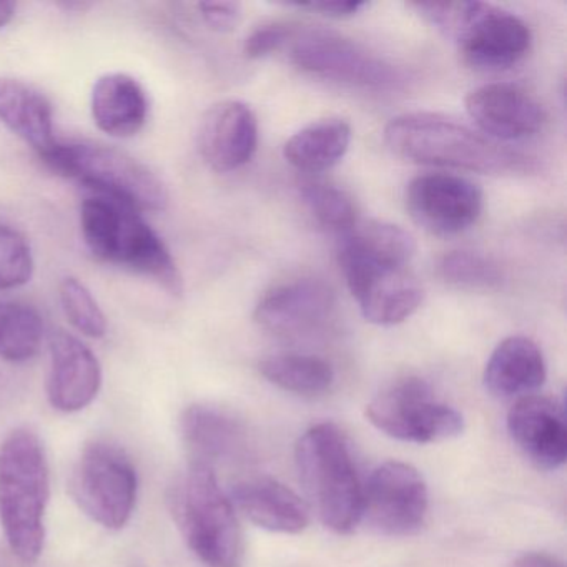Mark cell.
Instances as JSON below:
<instances>
[{
    "mask_svg": "<svg viewBox=\"0 0 567 567\" xmlns=\"http://www.w3.org/2000/svg\"><path fill=\"white\" fill-rule=\"evenodd\" d=\"M384 142L394 155L413 164L484 175L520 174L533 167L519 152L461 122L430 112L391 118L384 127Z\"/></svg>",
    "mask_w": 567,
    "mask_h": 567,
    "instance_id": "obj_1",
    "label": "cell"
},
{
    "mask_svg": "<svg viewBox=\"0 0 567 567\" xmlns=\"http://www.w3.org/2000/svg\"><path fill=\"white\" fill-rule=\"evenodd\" d=\"M51 473L44 444L18 427L0 443V526L14 556L32 564L44 553Z\"/></svg>",
    "mask_w": 567,
    "mask_h": 567,
    "instance_id": "obj_2",
    "label": "cell"
},
{
    "mask_svg": "<svg viewBox=\"0 0 567 567\" xmlns=\"http://www.w3.org/2000/svg\"><path fill=\"white\" fill-rule=\"evenodd\" d=\"M81 231L95 260L152 278L172 295L184 290L167 245L134 208L92 195L81 205Z\"/></svg>",
    "mask_w": 567,
    "mask_h": 567,
    "instance_id": "obj_3",
    "label": "cell"
},
{
    "mask_svg": "<svg viewBox=\"0 0 567 567\" xmlns=\"http://www.w3.org/2000/svg\"><path fill=\"white\" fill-rule=\"evenodd\" d=\"M295 463L324 527L350 534L361 519L363 486L344 434L334 424H315L298 440Z\"/></svg>",
    "mask_w": 567,
    "mask_h": 567,
    "instance_id": "obj_4",
    "label": "cell"
},
{
    "mask_svg": "<svg viewBox=\"0 0 567 567\" xmlns=\"http://www.w3.org/2000/svg\"><path fill=\"white\" fill-rule=\"evenodd\" d=\"M171 507L188 547L205 566L240 567L244 536L215 470L190 463L172 487Z\"/></svg>",
    "mask_w": 567,
    "mask_h": 567,
    "instance_id": "obj_5",
    "label": "cell"
},
{
    "mask_svg": "<svg viewBox=\"0 0 567 567\" xmlns=\"http://www.w3.org/2000/svg\"><path fill=\"white\" fill-rule=\"evenodd\" d=\"M41 158L62 177L138 214L164 212L168 207L171 197L164 182L127 152L87 142H58Z\"/></svg>",
    "mask_w": 567,
    "mask_h": 567,
    "instance_id": "obj_6",
    "label": "cell"
},
{
    "mask_svg": "<svg viewBox=\"0 0 567 567\" xmlns=\"http://www.w3.org/2000/svg\"><path fill=\"white\" fill-rule=\"evenodd\" d=\"M137 470L124 450L92 441L82 450L71 477V494L85 516L105 529L127 526L137 503Z\"/></svg>",
    "mask_w": 567,
    "mask_h": 567,
    "instance_id": "obj_7",
    "label": "cell"
},
{
    "mask_svg": "<svg viewBox=\"0 0 567 567\" xmlns=\"http://www.w3.org/2000/svg\"><path fill=\"white\" fill-rule=\"evenodd\" d=\"M367 417L378 431L406 443H437L460 436L464 417L434 396L426 381L401 378L377 394L367 406Z\"/></svg>",
    "mask_w": 567,
    "mask_h": 567,
    "instance_id": "obj_8",
    "label": "cell"
},
{
    "mask_svg": "<svg viewBox=\"0 0 567 567\" xmlns=\"http://www.w3.org/2000/svg\"><path fill=\"white\" fill-rule=\"evenodd\" d=\"M288 49L298 69L324 81L370 91H391L406 81L400 69L357 42L323 29L295 28Z\"/></svg>",
    "mask_w": 567,
    "mask_h": 567,
    "instance_id": "obj_9",
    "label": "cell"
},
{
    "mask_svg": "<svg viewBox=\"0 0 567 567\" xmlns=\"http://www.w3.org/2000/svg\"><path fill=\"white\" fill-rule=\"evenodd\" d=\"M447 38L461 58L480 71H503L526 58L533 42L529 25L513 12L483 2H461Z\"/></svg>",
    "mask_w": 567,
    "mask_h": 567,
    "instance_id": "obj_10",
    "label": "cell"
},
{
    "mask_svg": "<svg viewBox=\"0 0 567 567\" xmlns=\"http://www.w3.org/2000/svg\"><path fill=\"white\" fill-rule=\"evenodd\" d=\"M427 486L416 467L388 461L371 473L363 487L361 517L384 536L417 533L427 516Z\"/></svg>",
    "mask_w": 567,
    "mask_h": 567,
    "instance_id": "obj_11",
    "label": "cell"
},
{
    "mask_svg": "<svg viewBox=\"0 0 567 567\" xmlns=\"http://www.w3.org/2000/svg\"><path fill=\"white\" fill-rule=\"evenodd\" d=\"M406 208L421 228L446 237L461 234L480 218L483 192L460 175H420L408 185Z\"/></svg>",
    "mask_w": 567,
    "mask_h": 567,
    "instance_id": "obj_12",
    "label": "cell"
},
{
    "mask_svg": "<svg viewBox=\"0 0 567 567\" xmlns=\"http://www.w3.org/2000/svg\"><path fill=\"white\" fill-rule=\"evenodd\" d=\"M334 310V295L315 278L280 284L270 288L255 307L258 327L277 337H300L320 328Z\"/></svg>",
    "mask_w": 567,
    "mask_h": 567,
    "instance_id": "obj_13",
    "label": "cell"
},
{
    "mask_svg": "<svg viewBox=\"0 0 567 567\" xmlns=\"http://www.w3.org/2000/svg\"><path fill=\"white\" fill-rule=\"evenodd\" d=\"M197 145L212 171L218 174L238 171L257 154V115L245 102H218L202 117Z\"/></svg>",
    "mask_w": 567,
    "mask_h": 567,
    "instance_id": "obj_14",
    "label": "cell"
},
{
    "mask_svg": "<svg viewBox=\"0 0 567 567\" xmlns=\"http://www.w3.org/2000/svg\"><path fill=\"white\" fill-rule=\"evenodd\" d=\"M341 271L364 320L378 327L403 323L423 303V288L406 268L344 267Z\"/></svg>",
    "mask_w": 567,
    "mask_h": 567,
    "instance_id": "obj_15",
    "label": "cell"
},
{
    "mask_svg": "<svg viewBox=\"0 0 567 567\" xmlns=\"http://www.w3.org/2000/svg\"><path fill=\"white\" fill-rule=\"evenodd\" d=\"M507 433L520 453L544 471L564 466L567 457V426L563 404L553 398L527 394L507 413Z\"/></svg>",
    "mask_w": 567,
    "mask_h": 567,
    "instance_id": "obj_16",
    "label": "cell"
},
{
    "mask_svg": "<svg viewBox=\"0 0 567 567\" xmlns=\"http://www.w3.org/2000/svg\"><path fill=\"white\" fill-rule=\"evenodd\" d=\"M467 115L486 137L496 142L520 141L540 131L546 112L526 89L514 84H489L467 94Z\"/></svg>",
    "mask_w": 567,
    "mask_h": 567,
    "instance_id": "obj_17",
    "label": "cell"
},
{
    "mask_svg": "<svg viewBox=\"0 0 567 567\" xmlns=\"http://www.w3.org/2000/svg\"><path fill=\"white\" fill-rule=\"evenodd\" d=\"M49 403L62 413L85 410L102 388V367L94 351L74 334L59 330L49 338Z\"/></svg>",
    "mask_w": 567,
    "mask_h": 567,
    "instance_id": "obj_18",
    "label": "cell"
},
{
    "mask_svg": "<svg viewBox=\"0 0 567 567\" xmlns=\"http://www.w3.org/2000/svg\"><path fill=\"white\" fill-rule=\"evenodd\" d=\"M231 503L250 523L270 533L300 534L310 524V509L301 497L270 476L238 481Z\"/></svg>",
    "mask_w": 567,
    "mask_h": 567,
    "instance_id": "obj_19",
    "label": "cell"
},
{
    "mask_svg": "<svg viewBox=\"0 0 567 567\" xmlns=\"http://www.w3.org/2000/svg\"><path fill=\"white\" fill-rule=\"evenodd\" d=\"M181 426L190 463L215 470L217 464L237 460L247 447V431L241 421L212 404H192L185 410Z\"/></svg>",
    "mask_w": 567,
    "mask_h": 567,
    "instance_id": "obj_20",
    "label": "cell"
},
{
    "mask_svg": "<svg viewBox=\"0 0 567 567\" xmlns=\"http://www.w3.org/2000/svg\"><path fill=\"white\" fill-rule=\"evenodd\" d=\"M91 112L99 131L109 137H135L147 124V92L132 75L111 72L95 81Z\"/></svg>",
    "mask_w": 567,
    "mask_h": 567,
    "instance_id": "obj_21",
    "label": "cell"
},
{
    "mask_svg": "<svg viewBox=\"0 0 567 567\" xmlns=\"http://www.w3.org/2000/svg\"><path fill=\"white\" fill-rule=\"evenodd\" d=\"M416 254L413 235L398 225L358 220L341 234L338 247L340 267L406 268Z\"/></svg>",
    "mask_w": 567,
    "mask_h": 567,
    "instance_id": "obj_22",
    "label": "cell"
},
{
    "mask_svg": "<svg viewBox=\"0 0 567 567\" xmlns=\"http://www.w3.org/2000/svg\"><path fill=\"white\" fill-rule=\"evenodd\" d=\"M546 381L543 351L530 338L501 341L484 368L483 383L496 398L527 396Z\"/></svg>",
    "mask_w": 567,
    "mask_h": 567,
    "instance_id": "obj_23",
    "label": "cell"
},
{
    "mask_svg": "<svg viewBox=\"0 0 567 567\" xmlns=\"http://www.w3.org/2000/svg\"><path fill=\"white\" fill-rule=\"evenodd\" d=\"M0 124L31 145L39 157L58 144L51 102L18 79H0Z\"/></svg>",
    "mask_w": 567,
    "mask_h": 567,
    "instance_id": "obj_24",
    "label": "cell"
},
{
    "mask_svg": "<svg viewBox=\"0 0 567 567\" xmlns=\"http://www.w3.org/2000/svg\"><path fill=\"white\" fill-rule=\"evenodd\" d=\"M350 144L351 127L347 121L321 118L288 138L285 161L303 174H321L343 161Z\"/></svg>",
    "mask_w": 567,
    "mask_h": 567,
    "instance_id": "obj_25",
    "label": "cell"
},
{
    "mask_svg": "<svg viewBox=\"0 0 567 567\" xmlns=\"http://www.w3.org/2000/svg\"><path fill=\"white\" fill-rule=\"evenodd\" d=\"M258 368L268 383L298 396H320L333 386V368L313 354H275L260 361Z\"/></svg>",
    "mask_w": 567,
    "mask_h": 567,
    "instance_id": "obj_26",
    "label": "cell"
},
{
    "mask_svg": "<svg viewBox=\"0 0 567 567\" xmlns=\"http://www.w3.org/2000/svg\"><path fill=\"white\" fill-rule=\"evenodd\" d=\"M44 320L35 308L18 301L0 300V358L25 363L41 350Z\"/></svg>",
    "mask_w": 567,
    "mask_h": 567,
    "instance_id": "obj_27",
    "label": "cell"
},
{
    "mask_svg": "<svg viewBox=\"0 0 567 567\" xmlns=\"http://www.w3.org/2000/svg\"><path fill=\"white\" fill-rule=\"evenodd\" d=\"M300 195L318 224L338 234H344L360 220L351 195L330 182L308 178L300 184Z\"/></svg>",
    "mask_w": 567,
    "mask_h": 567,
    "instance_id": "obj_28",
    "label": "cell"
},
{
    "mask_svg": "<svg viewBox=\"0 0 567 567\" xmlns=\"http://www.w3.org/2000/svg\"><path fill=\"white\" fill-rule=\"evenodd\" d=\"M437 277L451 287L467 291L496 290L503 271L491 258L474 251H450L437 261Z\"/></svg>",
    "mask_w": 567,
    "mask_h": 567,
    "instance_id": "obj_29",
    "label": "cell"
},
{
    "mask_svg": "<svg viewBox=\"0 0 567 567\" xmlns=\"http://www.w3.org/2000/svg\"><path fill=\"white\" fill-rule=\"evenodd\" d=\"M59 300L69 323L84 337L104 338L107 334V317L92 291L79 278L68 277L59 285Z\"/></svg>",
    "mask_w": 567,
    "mask_h": 567,
    "instance_id": "obj_30",
    "label": "cell"
},
{
    "mask_svg": "<svg viewBox=\"0 0 567 567\" xmlns=\"http://www.w3.org/2000/svg\"><path fill=\"white\" fill-rule=\"evenodd\" d=\"M35 264L28 238L0 224V290H16L32 280Z\"/></svg>",
    "mask_w": 567,
    "mask_h": 567,
    "instance_id": "obj_31",
    "label": "cell"
},
{
    "mask_svg": "<svg viewBox=\"0 0 567 567\" xmlns=\"http://www.w3.org/2000/svg\"><path fill=\"white\" fill-rule=\"evenodd\" d=\"M293 29V25L281 24V22L261 25V28L255 29V31L248 35L247 41H245V58L257 61V59L268 58V55L281 51V49L287 48L288 42H290Z\"/></svg>",
    "mask_w": 567,
    "mask_h": 567,
    "instance_id": "obj_32",
    "label": "cell"
},
{
    "mask_svg": "<svg viewBox=\"0 0 567 567\" xmlns=\"http://www.w3.org/2000/svg\"><path fill=\"white\" fill-rule=\"evenodd\" d=\"M198 11L205 24L220 34L235 31L241 21V6L238 2H202Z\"/></svg>",
    "mask_w": 567,
    "mask_h": 567,
    "instance_id": "obj_33",
    "label": "cell"
},
{
    "mask_svg": "<svg viewBox=\"0 0 567 567\" xmlns=\"http://www.w3.org/2000/svg\"><path fill=\"white\" fill-rule=\"evenodd\" d=\"M303 11L317 12L327 18L344 19L353 18L368 8V2H310V4H297Z\"/></svg>",
    "mask_w": 567,
    "mask_h": 567,
    "instance_id": "obj_34",
    "label": "cell"
},
{
    "mask_svg": "<svg viewBox=\"0 0 567 567\" xmlns=\"http://www.w3.org/2000/svg\"><path fill=\"white\" fill-rule=\"evenodd\" d=\"M509 567H564V564L549 554L526 553L516 557Z\"/></svg>",
    "mask_w": 567,
    "mask_h": 567,
    "instance_id": "obj_35",
    "label": "cell"
},
{
    "mask_svg": "<svg viewBox=\"0 0 567 567\" xmlns=\"http://www.w3.org/2000/svg\"><path fill=\"white\" fill-rule=\"evenodd\" d=\"M14 2H0V29H4L14 19Z\"/></svg>",
    "mask_w": 567,
    "mask_h": 567,
    "instance_id": "obj_36",
    "label": "cell"
}]
</instances>
